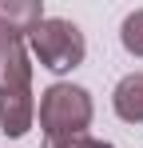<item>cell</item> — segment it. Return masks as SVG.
<instances>
[{
  "mask_svg": "<svg viewBox=\"0 0 143 148\" xmlns=\"http://www.w3.org/2000/svg\"><path fill=\"white\" fill-rule=\"evenodd\" d=\"M40 128L44 140L52 136H88L92 128V92L80 84H52L40 92Z\"/></svg>",
  "mask_w": 143,
  "mask_h": 148,
  "instance_id": "cell-1",
  "label": "cell"
},
{
  "mask_svg": "<svg viewBox=\"0 0 143 148\" xmlns=\"http://www.w3.org/2000/svg\"><path fill=\"white\" fill-rule=\"evenodd\" d=\"M28 48H32V56L44 64L48 72H72V68L84 64L88 40H84L80 24H72L64 16H44L40 28L28 36Z\"/></svg>",
  "mask_w": 143,
  "mask_h": 148,
  "instance_id": "cell-2",
  "label": "cell"
},
{
  "mask_svg": "<svg viewBox=\"0 0 143 148\" xmlns=\"http://www.w3.org/2000/svg\"><path fill=\"white\" fill-rule=\"evenodd\" d=\"M12 92H32V64L24 40H4L0 36V96Z\"/></svg>",
  "mask_w": 143,
  "mask_h": 148,
  "instance_id": "cell-3",
  "label": "cell"
},
{
  "mask_svg": "<svg viewBox=\"0 0 143 148\" xmlns=\"http://www.w3.org/2000/svg\"><path fill=\"white\" fill-rule=\"evenodd\" d=\"M44 20L40 0H0V36L4 40H28Z\"/></svg>",
  "mask_w": 143,
  "mask_h": 148,
  "instance_id": "cell-4",
  "label": "cell"
},
{
  "mask_svg": "<svg viewBox=\"0 0 143 148\" xmlns=\"http://www.w3.org/2000/svg\"><path fill=\"white\" fill-rule=\"evenodd\" d=\"M36 120V100L32 92H12V96H0V128L4 136H24Z\"/></svg>",
  "mask_w": 143,
  "mask_h": 148,
  "instance_id": "cell-5",
  "label": "cell"
},
{
  "mask_svg": "<svg viewBox=\"0 0 143 148\" xmlns=\"http://www.w3.org/2000/svg\"><path fill=\"white\" fill-rule=\"evenodd\" d=\"M115 116L127 124H143V72H127L111 92Z\"/></svg>",
  "mask_w": 143,
  "mask_h": 148,
  "instance_id": "cell-6",
  "label": "cell"
},
{
  "mask_svg": "<svg viewBox=\"0 0 143 148\" xmlns=\"http://www.w3.org/2000/svg\"><path fill=\"white\" fill-rule=\"evenodd\" d=\"M119 44L131 52V56H143V8L127 12L123 24H119Z\"/></svg>",
  "mask_w": 143,
  "mask_h": 148,
  "instance_id": "cell-7",
  "label": "cell"
},
{
  "mask_svg": "<svg viewBox=\"0 0 143 148\" xmlns=\"http://www.w3.org/2000/svg\"><path fill=\"white\" fill-rule=\"evenodd\" d=\"M88 144V136H52L44 140V148H84Z\"/></svg>",
  "mask_w": 143,
  "mask_h": 148,
  "instance_id": "cell-8",
  "label": "cell"
},
{
  "mask_svg": "<svg viewBox=\"0 0 143 148\" xmlns=\"http://www.w3.org/2000/svg\"><path fill=\"white\" fill-rule=\"evenodd\" d=\"M84 148H111V144H107V140H92V136H88V144H84Z\"/></svg>",
  "mask_w": 143,
  "mask_h": 148,
  "instance_id": "cell-9",
  "label": "cell"
}]
</instances>
